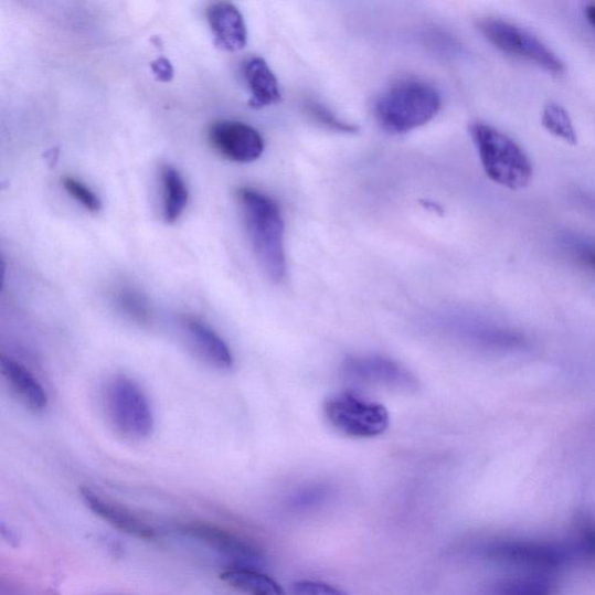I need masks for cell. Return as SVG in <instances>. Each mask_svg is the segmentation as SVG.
I'll use <instances>...</instances> for the list:
<instances>
[{
  "label": "cell",
  "mask_w": 595,
  "mask_h": 595,
  "mask_svg": "<svg viewBox=\"0 0 595 595\" xmlns=\"http://www.w3.org/2000/svg\"><path fill=\"white\" fill-rule=\"evenodd\" d=\"M582 560L595 563V518L582 514L575 522V535L572 538Z\"/></svg>",
  "instance_id": "7402d4cb"
},
{
  "label": "cell",
  "mask_w": 595,
  "mask_h": 595,
  "mask_svg": "<svg viewBox=\"0 0 595 595\" xmlns=\"http://www.w3.org/2000/svg\"><path fill=\"white\" fill-rule=\"evenodd\" d=\"M469 131L482 169L492 182L511 190L531 183L533 164L516 140L485 123L471 124Z\"/></svg>",
  "instance_id": "277c9868"
},
{
  "label": "cell",
  "mask_w": 595,
  "mask_h": 595,
  "mask_svg": "<svg viewBox=\"0 0 595 595\" xmlns=\"http://www.w3.org/2000/svg\"><path fill=\"white\" fill-rule=\"evenodd\" d=\"M440 97L436 87L422 79H403L381 93L372 111L380 126L391 135H404L436 117Z\"/></svg>",
  "instance_id": "3957f363"
},
{
  "label": "cell",
  "mask_w": 595,
  "mask_h": 595,
  "mask_svg": "<svg viewBox=\"0 0 595 595\" xmlns=\"http://www.w3.org/2000/svg\"><path fill=\"white\" fill-rule=\"evenodd\" d=\"M208 20L216 45L229 52L246 47L247 26L244 15L234 4L227 2L212 4L208 9Z\"/></svg>",
  "instance_id": "4fadbf2b"
},
{
  "label": "cell",
  "mask_w": 595,
  "mask_h": 595,
  "mask_svg": "<svg viewBox=\"0 0 595 595\" xmlns=\"http://www.w3.org/2000/svg\"><path fill=\"white\" fill-rule=\"evenodd\" d=\"M151 70L153 74L162 82H169L173 76V70L171 63L164 59L160 57L151 63Z\"/></svg>",
  "instance_id": "484cf974"
},
{
  "label": "cell",
  "mask_w": 595,
  "mask_h": 595,
  "mask_svg": "<svg viewBox=\"0 0 595 595\" xmlns=\"http://www.w3.org/2000/svg\"><path fill=\"white\" fill-rule=\"evenodd\" d=\"M163 185V214L169 224L178 222L189 202V190L181 173L173 167L164 166L161 171Z\"/></svg>",
  "instance_id": "ac0fdd59"
},
{
  "label": "cell",
  "mask_w": 595,
  "mask_h": 595,
  "mask_svg": "<svg viewBox=\"0 0 595 595\" xmlns=\"http://www.w3.org/2000/svg\"><path fill=\"white\" fill-rule=\"evenodd\" d=\"M181 328L189 347L198 358L220 370H227L234 365L231 347L208 322L194 316H184L181 319Z\"/></svg>",
  "instance_id": "7c38bea8"
},
{
  "label": "cell",
  "mask_w": 595,
  "mask_h": 595,
  "mask_svg": "<svg viewBox=\"0 0 595 595\" xmlns=\"http://www.w3.org/2000/svg\"><path fill=\"white\" fill-rule=\"evenodd\" d=\"M577 254L585 266L595 273V246L581 245L577 248Z\"/></svg>",
  "instance_id": "4316f807"
},
{
  "label": "cell",
  "mask_w": 595,
  "mask_h": 595,
  "mask_svg": "<svg viewBox=\"0 0 595 595\" xmlns=\"http://www.w3.org/2000/svg\"><path fill=\"white\" fill-rule=\"evenodd\" d=\"M105 404L109 421L124 436L134 440L147 439L156 427L152 408L140 385L124 374L108 382Z\"/></svg>",
  "instance_id": "8992f818"
},
{
  "label": "cell",
  "mask_w": 595,
  "mask_h": 595,
  "mask_svg": "<svg viewBox=\"0 0 595 595\" xmlns=\"http://www.w3.org/2000/svg\"><path fill=\"white\" fill-rule=\"evenodd\" d=\"M244 76L252 95L249 105L253 108L259 109L280 100L277 78L262 57L254 56L245 62Z\"/></svg>",
  "instance_id": "2e32d148"
},
{
  "label": "cell",
  "mask_w": 595,
  "mask_h": 595,
  "mask_svg": "<svg viewBox=\"0 0 595 595\" xmlns=\"http://www.w3.org/2000/svg\"><path fill=\"white\" fill-rule=\"evenodd\" d=\"M255 256L274 283L288 276L284 246V220L278 204L267 194L244 188L237 193Z\"/></svg>",
  "instance_id": "7a4b0ae2"
},
{
  "label": "cell",
  "mask_w": 595,
  "mask_h": 595,
  "mask_svg": "<svg viewBox=\"0 0 595 595\" xmlns=\"http://www.w3.org/2000/svg\"><path fill=\"white\" fill-rule=\"evenodd\" d=\"M0 369H2V374L10 389L21 403L33 412L46 410L49 394L31 370L6 355L0 358Z\"/></svg>",
  "instance_id": "9a60e30c"
},
{
  "label": "cell",
  "mask_w": 595,
  "mask_h": 595,
  "mask_svg": "<svg viewBox=\"0 0 595 595\" xmlns=\"http://www.w3.org/2000/svg\"><path fill=\"white\" fill-rule=\"evenodd\" d=\"M559 586L556 573L510 571L490 583L485 595H556Z\"/></svg>",
  "instance_id": "5bb4252c"
},
{
  "label": "cell",
  "mask_w": 595,
  "mask_h": 595,
  "mask_svg": "<svg viewBox=\"0 0 595 595\" xmlns=\"http://www.w3.org/2000/svg\"><path fill=\"white\" fill-rule=\"evenodd\" d=\"M477 28L501 53L524 61L554 76L565 74V64L532 32L500 18H482Z\"/></svg>",
  "instance_id": "5b68a950"
},
{
  "label": "cell",
  "mask_w": 595,
  "mask_h": 595,
  "mask_svg": "<svg viewBox=\"0 0 595 595\" xmlns=\"http://www.w3.org/2000/svg\"><path fill=\"white\" fill-rule=\"evenodd\" d=\"M220 578L246 595H286L275 580L256 566L230 564L224 569Z\"/></svg>",
  "instance_id": "e0dca14e"
},
{
  "label": "cell",
  "mask_w": 595,
  "mask_h": 595,
  "mask_svg": "<svg viewBox=\"0 0 595 595\" xmlns=\"http://www.w3.org/2000/svg\"><path fill=\"white\" fill-rule=\"evenodd\" d=\"M290 592L291 595H349L334 586L314 581L295 582Z\"/></svg>",
  "instance_id": "cb8c5ba5"
},
{
  "label": "cell",
  "mask_w": 595,
  "mask_h": 595,
  "mask_svg": "<svg viewBox=\"0 0 595 595\" xmlns=\"http://www.w3.org/2000/svg\"><path fill=\"white\" fill-rule=\"evenodd\" d=\"M585 18L588 21V24L593 28L595 31V3L588 4L585 8Z\"/></svg>",
  "instance_id": "83f0119b"
},
{
  "label": "cell",
  "mask_w": 595,
  "mask_h": 595,
  "mask_svg": "<svg viewBox=\"0 0 595 595\" xmlns=\"http://www.w3.org/2000/svg\"><path fill=\"white\" fill-rule=\"evenodd\" d=\"M475 557L510 571L560 573L581 561L572 540H543L528 536H492L471 546Z\"/></svg>",
  "instance_id": "6da1fadb"
},
{
  "label": "cell",
  "mask_w": 595,
  "mask_h": 595,
  "mask_svg": "<svg viewBox=\"0 0 595 595\" xmlns=\"http://www.w3.org/2000/svg\"><path fill=\"white\" fill-rule=\"evenodd\" d=\"M541 124L551 136L572 146L578 144L576 128L562 105L554 102L548 103L542 111Z\"/></svg>",
  "instance_id": "ffe728a7"
},
{
  "label": "cell",
  "mask_w": 595,
  "mask_h": 595,
  "mask_svg": "<svg viewBox=\"0 0 595 595\" xmlns=\"http://www.w3.org/2000/svg\"><path fill=\"white\" fill-rule=\"evenodd\" d=\"M208 137L220 156L234 162H254L264 151V141L258 131L244 123L216 121L210 126Z\"/></svg>",
  "instance_id": "30bf717a"
},
{
  "label": "cell",
  "mask_w": 595,
  "mask_h": 595,
  "mask_svg": "<svg viewBox=\"0 0 595 595\" xmlns=\"http://www.w3.org/2000/svg\"><path fill=\"white\" fill-rule=\"evenodd\" d=\"M342 374L351 383L392 391L413 392L418 386L416 378L406 366L376 354L349 357L342 364Z\"/></svg>",
  "instance_id": "9c48e42d"
},
{
  "label": "cell",
  "mask_w": 595,
  "mask_h": 595,
  "mask_svg": "<svg viewBox=\"0 0 595 595\" xmlns=\"http://www.w3.org/2000/svg\"><path fill=\"white\" fill-rule=\"evenodd\" d=\"M176 529L182 535L201 542L217 551L219 554L232 559L230 564L259 567L266 560L257 543L225 527L193 520L181 522L176 525Z\"/></svg>",
  "instance_id": "ba28073f"
},
{
  "label": "cell",
  "mask_w": 595,
  "mask_h": 595,
  "mask_svg": "<svg viewBox=\"0 0 595 595\" xmlns=\"http://www.w3.org/2000/svg\"><path fill=\"white\" fill-rule=\"evenodd\" d=\"M328 424L341 434L354 438H372L384 434L390 425L387 410L355 393L342 392L329 396L323 405Z\"/></svg>",
  "instance_id": "52a82bcc"
},
{
  "label": "cell",
  "mask_w": 595,
  "mask_h": 595,
  "mask_svg": "<svg viewBox=\"0 0 595 595\" xmlns=\"http://www.w3.org/2000/svg\"><path fill=\"white\" fill-rule=\"evenodd\" d=\"M81 498L87 509L109 525L118 529V531L145 541L158 539L159 533L157 529L134 511H130L128 507L100 496L86 487L81 488Z\"/></svg>",
  "instance_id": "8fae6325"
},
{
  "label": "cell",
  "mask_w": 595,
  "mask_h": 595,
  "mask_svg": "<svg viewBox=\"0 0 595 595\" xmlns=\"http://www.w3.org/2000/svg\"><path fill=\"white\" fill-rule=\"evenodd\" d=\"M118 311L129 321L148 326L153 320V310L148 296L137 286L121 285L114 294Z\"/></svg>",
  "instance_id": "d6986e66"
},
{
  "label": "cell",
  "mask_w": 595,
  "mask_h": 595,
  "mask_svg": "<svg viewBox=\"0 0 595 595\" xmlns=\"http://www.w3.org/2000/svg\"><path fill=\"white\" fill-rule=\"evenodd\" d=\"M308 111H310L316 119L327 125L330 128H334L340 131H351L355 130V127H352L344 121L339 120L333 114H330L328 109L319 104H311L308 106Z\"/></svg>",
  "instance_id": "d4e9b609"
},
{
  "label": "cell",
  "mask_w": 595,
  "mask_h": 595,
  "mask_svg": "<svg viewBox=\"0 0 595 595\" xmlns=\"http://www.w3.org/2000/svg\"><path fill=\"white\" fill-rule=\"evenodd\" d=\"M62 183L64 190L67 191L74 198V200H76L87 211L93 213L100 211L102 203L99 198L85 184L73 178H64Z\"/></svg>",
  "instance_id": "603a6c76"
},
{
  "label": "cell",
  "mask_w": 595,
  "mask_h": 595,
  "mask_svg": "<svg viewBox=\"0 0 595 595\" xmlns=\"http://www.w3.org/2000/svg\"><path fill=\"white\" fill-rule=\"evenodd\" d=\"M332 496V489L326 484H312L301 488L290 496L289 509L297 512H307L318 509Z\"/></svg>",
  "instance_id": "44dd1931"
}]
</instances>
